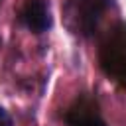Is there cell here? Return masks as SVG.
Here are the masks:
<instances>
[{
	"label": "cell",
	"mask_w": 126,
	"mask_h": 126,
	"mask_svg": "<svg viewBox=\"0 0 126 126\" xmlns=\"http://www.w3.org/2000/svg\"><path fill=\"white\" fill-rule=\"evenodd\" d=\"M18 22L32 33H45L53 24L49 2L47 0H26V4L22 6L18 14Z\"/></svg>",
	"instance_id": "4"
},
{
	"label": "cell",
	"mask_w": 126,
	"mask_h": 126,
	"mask_svg": "<svg viewBox=\"0 0 126 126\" xmlns=\"http://www.w3.org/2000/svg\"><path fill=\"white\" fill-rule=\"evenodd\" d=\"M114 6V0H65L63 20L71 33L91 37L104 14Z\"/></svg>",
	"instance_id": "1"
},
{
	"label": "cell",
	"mask_w": 126,
	"mask_h": 126,
	"mask_svg": "<svg viewBox=\"0 0 126 126\" xmlns=\"http://www.w3.org/2000/svg\"><path fill=\"white\" fill-rule=\"evenodd\" d=\"M65 124L67 126H106L98 110L96 98L89 93L79 94L69 104V108L65 110Z\"/></svg>",
	"instance_id": "3"
},
{
	"label": "cell",
	"mask_w": 126,
	"mask_h": 126,
	"mask_svg": "<svg viewBox=\"0 0 126 126\" xmlns=\"http://www.w3.org/2000/svg\"><path fill=\"white\" fill-rule=\"evenodd\" d=\"M0 2H2V0H0Z\"/></svg>",
	"instance_id": "6"
},
{
	"label": "cell",
	"mask_w": 126,
	"mask_h": 126,
	"mask_svg": "<svg viewBox=\"0 0 126 126\" xmlns=\"http://www.w3.org/2000/svg\"><path fill=\"white\" fill-rule=\"evenodd\" d=\"M0 126H14V122H12V118H10V114L0 106Z\"/></svg>",
	"instance_id": "5"
},
{
	"label": "cell",
	"mask_w": 126,
	"mask_h": 126,
	"mask_svg": "<svg viewBox=\"0 0 126 126\" xmlns=\"http://www.w3.org/2000/svg\"><path fill=\"white\" fill-rule=\"evenodd\" d=\"M98 63L106 77L126 87V22L114 24L100 39Z\"/></svg>",
	"instance_id": "2"
}]
</instances>
